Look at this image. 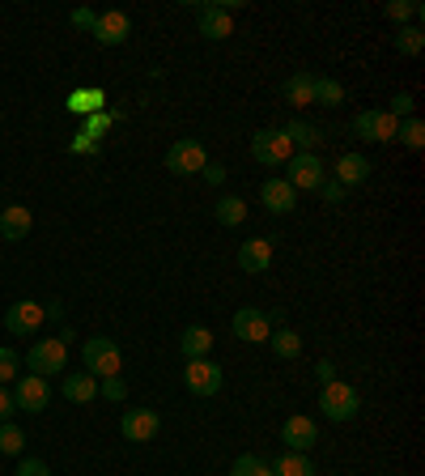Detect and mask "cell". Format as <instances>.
Instances as JSON below:
<instances>
[{
	"instance_id": "1",
	"label": "cell",
	"mask_w": 425,
	"mask_h": 476,
	"mask_svg": "<svg viewBox=\"0 0 425 476\" xmlns=\"http://www.w3.org/2000/svg\"><path fill=\"white\" fill-rule=\"evenodd\" d=\"M319 413L328 417V421H353V417L362 413V396H357V387H349V383H324V391H319Z\"/></svg>"
},
{
	"instance_id": "2",
	"label": "cell",
	"mask_w": 425,
	"mask_h": 476,
	"mask_svg": "<svg viewBox=\"0 0 425 476\" xmlns=\"http://www.w3.org/2000/svg\"><path fill=\"white\" fill-rule=\"evenodd\" d=\"M81 362H85V375H94V379H111V375H120L123 370V354H120V344L111 341V336L85 341L81 344Z\"/></svg>"
},
{
	"instance_id": "3",
	"label": "cell",
	"mask_w": 425,
	"mask_h": 476,
	"mask_svg": "<svg viewBox=\"0 0 425 476\" xmlns=\"http://www.w3.org/2000/svg\"><path fill=\"white\" fill-rule=\"evenodd\" d=\"M26 366H30V375H38V379H48V375H64V366H69V344H64L60 336H51V341H35L30 349H26Z\"/></svg>"
},
{
	"instance_id": "4",
	"label": "cell",
	"mask_w": 425,
	"mask_h": 476,
	"mask_svg": "<svg viewBox=\"0 0 425 476\" xmlns=\"http://www.w3.org/2000/svg\"><path fill=\"white\" fill-rule=\"evenodd\" d=\"M251 158L260 166H285L293 158V145H290V136H285V128H260L251 136Z\"/></svg>"
},
{
	"instance_id": "5",
	"label": "cell",
	"mask_w": 425,
	"mask_h": 476,
	"mask_svg": "<svg viewBox=\"0 0 425 476\" xmlns=\"http://www.w3.org/2000/svg\"><path fill=\"white\" fill-rule=\"evenodd\" d=\"M281 179H285L293 192H319V184L328 179V171H324L319 153H293V158L285 162V175H281Z\"/></svg>"
},
{
	"instance_id": "6",
	"label": "cell",
	"mask_w": 425,
	"mask_h": 476,
	"mask_svg": "<svg viewBox=\"0 0 425 476\" xmlns=\"http://www.w3.org/2000/svg\"><path fill=\"white\" fill-rule=\"evenodd\" d=\"M208 166V149L196 141V136H183V141H175V145L166 149V171L170 175H200Z\"/></svg>"
},
{
	"instance_id": "7",
	"label": "cell",
	"mask_w": 425,
	"mask_h": 476,
	"mask_svg": "<svg viewBox=\"0 0 425 476\" xmlns=\"http://www.w3.org/2000/svg\"><path fill=\"white\" fill-rule=\"evenodd\" d=\"M221 379H226V370H221L218 362H208V357H196V362H187V370H183V387L192 391V396H218Z\"/></svg>"
},
{
	"instance_id": "8",
	"label": "cell",
	"mask_w": 425,
	"mask_h": 476,
	"mask_svg": "<svg viewBox=\"0 0 425 476\" xmlns=\"http://www.w3.org/2000/svg\"><path fill=\"white\" fill-rule=\"evenodd\" d=\"M396 123L388 111H357L353 115V132L362 136V141H375V145H391L396 141Z\"/></svg>"
},
{
	"instance_id": "9",
	"label": "cell",
	"mask_w": 425,
	"mask_h": 476,
	"mask_svg": "<svg viewBox=\"0 0 425 476\" xmlns=\"http://www.w3.org/2000/svg\"><path fill=\"white\" fill-rule=\"evenodd\" d=\"M230 328H234V336L247 344H268V336H272V323H268V315L260 306H239L230 319Z\"/></svg>"
},
{
	"instance_id": "10",
	"label": "cell",
	"mask_w": 425,
	"mask_h": 476,
	"mask_svg": "<svg viewBox=\"0 0 425 476\" xmlns=\"http://www.w3.org/2000/svg\"><path fill=\"white\" fill-rule=\"evenodd\" d=\"M51 404V383L38 379V375H17V387H13V408L22 413H43Z\"/></svg>"
},
{
	"instance_id": "11",
	"label": "cell",
	"mask_w": 425,
	"mask_h": 476,
	"mask_svg": "<svg viewBox=\"0 0 425 476\" xmlns=\"http://www.w3.org/2000/svg\"><path fill=\"white\" fill-rule=\"evenodd\" d=\"M162 429V417L154 413V408H128V413L120 417V434L128 442H154Z\"/></svg>"
},
{
	"instance_id": "12",
	"label": "cell",
	"mask_w": 425,
	"mask_h": 476,
	"mask_svg": "<svg viewBox=\"0 0 425 476\" xmlns=\"http://www.w3.org/2000/svg\"><path fill=\"white\" fill-rule=\"evenodd\" d=\"M94 43H102V48H120L123 38L133 35V17L123 9H107V13H98V22H94Z\"/></svg>"
},
{
	"instance_id": "13",
	"label": "cell",
	"mask_w": 425,
	"mask_h": 476,
	"mask_svg": "<svg viewBox=\"0 0 425 476\" xmlns=\"http://www.w3.org/2000/svg\"><path fill=\"white\" fill-rule=\"evenodd\" d=\"M5 328H9L13 336H35V332L43 328V302H30V298L13 302L9 311H5Z\"/></svg>"
},
{
	"instance_id": "14",
	"label": "cell",
	"mask_w": 425,
	"mask_h": 476,
	"mask_svg": "<svg viewBox=\"0 0 425 476\" xmlns=\"http://www.w3.org/2000/svg\"><path fill=\"white\" fill-rule=\"evenodd\" d=\"M281 442H285V447H290V451H298V455H306L311 451V447H315L319 442V426L315 421H311V417H290V421H285V426H281Z\"/></svg>"
},
{
	"instance_id": "15",
	"label": "cell",
	"mask_w": 425,
	"mask_h": 476,
	"mask_svg": "<svg viewBox=\"0 0 425 476\" xmlns=\"http://www.w3.org/2000/svg\"><path fill=\"white\" fill-rule=\"evenodd\" d=\"M260 200H264V208L268 213H277V217L298 208V192H293L285 179H264V184H260Z\"/></svg>"
},
{
	"instance_id": "16",
	"label": "cell",
	"mask_w": 425,
	"mask_h": 476,
	"mask_svg": "<svg viewBox=\"0 0 425 476\" xmlns=\"http://www.w3.org/2000/svg\"><path fill=\"white\" fill-rule=\"evenodd\" d=\"M370 171H375V166L366 162V153H340V158H336V171H332V179H336V184L345 187V192H349V187L366 184V179H370Z\"/></svg>"
},
{
	"instance_id": "17",
	"label": "cell",
	"mask_w": 425,
	"mask_h": 476,
	"mask_svg": "<svg viewBox=\"0 0 425 476\" xmlns=\"http://www.w3.org/2000/svg\"><path fill=\"white\" fill-rule=\"evenodd\" d=\"M30 230H35V213L26 205H9L0 213V238H5V243H22Z\"/></svg>"
},
{
	"instance_id": "18",
	"label": "cell",
	"mask_w": 425,
	"mask_h": 476,
	"mask_svg": "<svg viewBox=\"0 0 425 476\" xmlns=\"http://www.w3.org/2000/svg\"><path fill=\"white\" fill-rule=\"evenodd\" d=\"M200 35L208 38V43H221V38L234 35V17L221 5H200Z\"/></svg>"
},
{
	"instance_id": "19",
	"label": "cell",
	"mask_w": 425,
	"mask_h": 476,
	"mask_svg": "<svg viewBox=\"0 0 425 476\" xmlns=\"http://www.w3.org/2000/svg\"><path fill=\"white\" fill-rule=\"evenodd\" d=\"M239 269L243 272H268L272 269V243L268 238H247L239 247Z\"/></svg>"
},
{
	"instance_id": "20",
	"label": "cell",
	"mask_w": 425,
	"mask_h": 476,
	"mask_svg": "<svg viewBox=\"0 0 425 476\" xmlns=\"http://www.w3.org/2000/svg\"><path fill=\"white\" fill-rule=\"evenodd\" d=\"M285 136H290L293 153H315V149L324 145V128H315V123H306V120L285 123Z\"/></svg>"
},
{
	"instance_id": "21",
	"label": "cell",
	"mask_w": 425,
	"mask_h": 476,
	"mask_svg": "<svg viewBox=\"0 0 425 476\" xmlns=\"http://www.w3.org/2000/svg\"><path fill=\"white\" fill-rule=\"evenodd\" d=\"M179 349H183V357H187V362H196V357H208V349H213V332H208L205 323H192V328H183Z\"/></svg>"
},
{
	"instance_id": "22",
	"label": "cell",
	"mask_w": 425,
	"mask_h": 476,
	"mask_svg": "<svg viewBox=\"0 0 425 476\" xmlns=\"http://www.w3.org/2000/svg\"><path fill=\"white\" fill-rule=\"evenodd\" d=\"M60 396L69 404H90L98 396V379H94V375H64Z\"/></svg>"
},
{
	"instance_id": "23",
	"label": "cell",
	"mask_w": 425,
	"mask_h": 476,
	"mask_svg": "<svg viewBox=\"0 0 425 476\" xmlns=\"http://www.w3.org/2000/svg\"><path fill=\"white\" fill-rule=\"evenodd\" d=\"M285 102L290 107H315V73H293L285 81Z\"/></svg>"
},
{
	"instance_id": "24",
	"label": "cell",
	"mask_w": 425,
	"mask_h": 476,
	"mask_svg": "<svg viewBox=\"0 0 425 476\" xmlns=\"http://www.w3.org/2000/svg\"><path fill=\"white\" fill-rule=\"evenodd\" d=\"M268 344H272V354H277V357H285V362L303 354V336H298V332H290V328H272Z\"/></svg>"
},
{
	"instance_id": "25",
	"label": "cell",
	"mask_w": 425,
	"mask_h": 476,
	"mask_svg": "<svg viewBox=\"0 0 425 476\" xmlns=\"http://www.w3.org/2000/svg\"><path fill=\"white\" fill-rule=\"evenodd\" d=\"M213 213H218L221 226H243V221H247V200H243V196H221Z\"/></svg>"
},
{
	"instance_id": "26",
	"label": "cell",
	"mask_w": 425,
	"mask_h": 476,
	"mask_svg": "<svg viewBox=\"0 0 425 476\" xmlns=\"http://www.w3.org/2000/svg\"><path fill=\"white\" fill-rule=\"evenodd\" d=\"M396 141H400L404 149H425V123L417 120V115H409V120H400L396 123Z\"/></svg>"
},
{
	"instance_id": "27",
	"label": "cell",
	"mask_w": 425,
	"mask_h": 476,
	"mask_svg": "<svg viewBox=\"0 0 425 476\" xmlns=\"http://www.w3.org/2000/svg\"><path fill=\"white\" fill-rule=\"evenodd\" d=\"M272 476H315V464L298 451H285L277 464H272Z\"/></svg>"
},
{
	"instance_id": "28",
	"label": "cell",
	"mask_w": 425,
	"mask_h": 476,
	"mask_svg": "<svg viewBox=\"0 0 425 476\" xmlns=\"http://www.w3.org/2000/svg\"><path fill=\"white\" fill-rule=\"evenodd\" d=\"M396 51H400V56H421L425 51L421 26H400V30H396Z\"/></svg>"
},
{
	"instance_id": "29",
	"label": "cell",
	"mask_w": 425,
	"mask_h": 476,
	"mask_svg": "<svg viewBox=\"0 0 425 476\" xmlns=\"http://www.w3.org/2000/svg\"><path fill=\"white\" fill-rule=\"evenodd\" d=\"M230 476H272V464H268L264 455H239V460H234L230 464Z\"/></svg>"
},
{
	"instance_id": "30",
	"label": "cell",
	"mask_w": 425,
	"mask_h": 476,
	"mask_svg": "<svg viewBox=\"0 0 425 476\" xmlns=\"http://www.w3.org/2000/svg\"><path fill=\"white\" fill-rule=\"evenodd\" d=\"M345 102V86L332 77H315V107H340Z\"/></svg>"
},
{
	"instance_id": "31",
	"label": "cell",
	"mask_w": 425,
	"mask_h": 476,
	"mask_svg": "<svg viewBox=\"0 0 425 476\" xmlns=\"http://www.w3.org/2000/svg\"><path fill=\"white\" fill-rule=\"evenodd\" d=\"M383 13H388L396 26H413V17H421V5H417V0H388Z\"/></svg>"
},
{
	"instance_id": "32",
	"label": "cell",
	"mask_w": 425,
	"mask_h": 476,
	"mask_svg": "<svg viewBox=\"0 0 425 476\" xmlns=\"http://www.w3.org/2000/svg\"><path fill=\"white\" fill-rule=\"evenodd\" d=\"M26 451V434L13 421H5L0 426V455H22Z\"/></svg>"
},
{
	"instance_id": "33",
	"label": "cell",
	"mask_w": 425,
	"mask_h": 476,
	"mask_svg": "<svg viewBox=\"0 0 425 476\" xmlns=\"http://www.w3.org/2000/svg\"><path fill=\"white\" fill-rule=\"evenodd\" d=\"M98 396L102 400H128V383H123V375H111V379H98Z\"/></svg>"
},
{
	"instance_id": "34",
	"label": "cell",
	"mask_w": 425,
	"mask_h": 476,
	"mask_svg": "<svg viewBox=\"0 0 425 476\" xmlns=\"http://www.w3.org/2000/svg\"><path fill=\"white\" fill-rule=\"evenodd\" d=\"M17 370H22V357H17L9 344H5V349H0V383L17 379Z\"/></svg>"
},
{
	"instance_id": "35",
	"label": "cell",
	"mask_w": 425,
	"mask_h": 476,
	"mask_svg": "<svg viewBox=\"0 0 425 476\" xmlns=\"http://www.w3.org/2000/svg\"><path fill=\"white\" fill-rule=\"evenodd\" d=\"M413 107H417L413 94H396V98H391V107H388V115H391V120H409Z\"/></svg>"
},
{
	"instance_id": "36",
	"label": "cell",
	"mask_w": 425,
	"mask_h": 476,
	"mask_svg": "<svg viewBox=\"0 0 425 476\" xmlns=\"http://www.w3.org/2000/svg\"><path fill=\"white\" fill-rule=\"evenodd\" d=\"M69 107H73V111H98V107H102V94H98V90H94V94H90V90H81V94H73V102H69Z\"/></svg>"
},
{
	"instance_id": "37",
	"label": "cell",
	"mask_w": 425,
	"mask_h": 476,
	"mask_svg": "<svg viewBox=\"0 0 425 476\" xmlns=\"http://www.w3.org/2000/svg\"><path fill=\"white\" fill-rule=\"evenodd\" d=\"M319 196H324V205H340V200H345V187H340L336 179H324V184H319Z\"/></svg>"
},
{
	"instance_id": "38",
	"label": "cell",
	"mask_w": 425,
	"mask_h": 476,
	"mask_svg": "<svg viewBox=\"0 0 425 476\" xmlns=\"http://www.w3.org/2000/svg\"><path fill=\"white\" fill-rule=\"evenodd\" d=\"M111 128V115H90V123H85V132L81 136H90V141H98V136Z\"/></svg>"
},
{
	"instance_id": "39",
	"label": "cell",
	"mask_w": 425,
	"mask_h": 476,
	"mask_svg": "<svg viewBox=\"0 0 425 476\" xmlns=\"http://www.w3.org/2000/svg\"><path fill=\"white\" fill-rule=\"evenodd\" d=\"M69 22H73L77 30H94L98 13H94V9H73V13H69Z\"/></svg>"
},
{
	"instance_id": "40",
	"label": "cell",
	"mask_w": 425,
	"mask_h": 476,
	"mask_svg": "<svg viewBox=\"0 0 425 476\" xmlns=\"http://www.w3.org/2000/svg\"><path fill=\"white\" fill-rule=\"evenodd\" d=\"M17 476H51V472L43 460H22V464H17Z\"/></svg>"
},
{
	"instance_id": "41",
	"label": "cell",
	"mask_w": 425,
	"mask_h": 476,
	"mask_svg": "<svg viewBox=\"0 0 425 476\" xmlns=\"http://www.w3.org/2000/svg\"><path fill=\"white\" fill-rule=\"evenodd\" d=\"M200 175H205V179H208V184H213V187H221V184H226V166H218V162H208V166H205V171H200Z\"/></svg>"
},
{
	"instance_id": "42",
	"label": "cell",
	"mask_w": 425,
	"mask_h": 476,
	"mask_svg": "<svg viewBox=\"0 0 425 476\" xmlns=\"http://www.w3.org/2000/svg\"><path fill=\"white\" fill-rule=\"evenodd\" d=\"M9 417H13V391H5V387H0V426H5Z\"/></svg>"
},
{
	"instance_id": "43",
	"label": "cell",
	"mask_w": 425,
	"mask_h": 476,
	"mask_svg": "<svg viewBox=\"0 0 425 476\" xmlns=\"http://www.w3.org/2000/svg\"><path fill=\"white\" fill-rule=\"evenodd\" d=\"M315 379H319V383H332V379H336V366H332L328 357H324V362L315 366Z\"/></svg>"
},
{
	"instance_id": "44",
	"label": "cell",
	"mask_w": 425,
	"mask_h": 476,
	"mask_svg": "<svg viewBox=\"0 0 425 476\" xmlns=\"http://www.w3.org/2000/svg\"><path fill=\"white\" fill-rule=\"evenodd\" d=\"M43 319H56V323H60V319H64V302H60V298H56V302H43Z\"/></svg>"
}]
</instances>
